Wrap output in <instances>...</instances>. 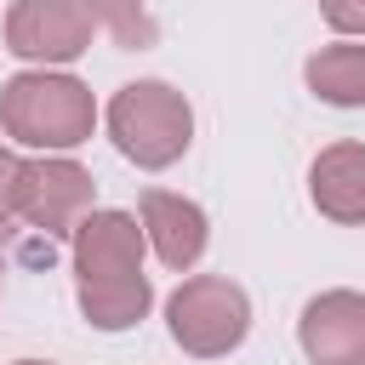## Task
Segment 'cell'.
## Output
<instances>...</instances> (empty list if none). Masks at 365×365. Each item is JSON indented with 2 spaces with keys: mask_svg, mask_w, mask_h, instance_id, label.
<instances>
[{
  "mask_svg": "<svg viewBox=\"0 0 365 365\" xmlns=\"http://www.w3.org/2000/svg\"><path fill=\"white\" fill-rule=\"evenodd\" d=\"M325 23L342 29V34H365V0H319Z\"/></svg>",
  "mask_w": 365,
  "mask_h": 365,
  "instance_id": "cell-12",
  "label": "cell"
},
{
  "mask_svg": "<svg viewBox=\"0 0 365 365\" xmlns=\"http://www.w3.org/2000/svg\"><path fill=\"white\" fill-rule=\"evenodd\" d=\"M0 251H6V228H0Z\"/></svg>",
  "mask_w": 365,
  "mask_h": 365,
  "instance_id": "cell-15",
  "label": "cell"
},
{
  "mask_svg": "<svg viewBox=\"0 0 365 365\" xmlns=\"http://www.w3.org/2000/svg\"><path fill=\"white\" fill-rule=\"evenodd\" d=\"M308 86L314 97L336 103V108H359L365 103V46H325L308 57Z\"/></svg>",
  "mask_w": 365,
  "mask_h": 365,
  "instance_id": "cell-10",
  "label": "cell"
},
{
  "mask_svg": "<svg viewBox=\"0 0 365 365\" xmlns=\"http://www.w3.org/2000/svg\"><path fill=\"white\" fill-rule=\"evenodd\" d=\"M91 6V17L120 40V46H154V17H148V6L143 0H86Z\"/></svg>",
  "mask_w": 365,
  "mask_h": 365,
  "instance_id": "cell-11",
  "label": "cell"
},
{
  "mask_svg": "<svg viewBox=\"0 0 365 365\" xmlns=\"http://www.w3.org/2000/svg\"><path fill=\"white\" fill-rule=\"evenodd\" d=\"M17 165H23V160H11V154L0 148V228H11V194H17Z\"/></svg>",
  "mask_w": 365,
  "mask_h": 365,
  "instance_id": "cell-13",
  "label": "cell"
},
{
  "mask_svg": "<svg viewBox=\"0 0 365 365\" xmlns=\"http://www.w3.org/2000/svg\"><path fill=\"white\" fill-rule=\"evenodd\" d=\"M74 268H80V308L103 331H125L148 308L143 279V228L125 211H86L74 228Z\"/></svg>",
  "mask_w": 365,
  "mask_h": 365,
  "instance_id": "cell-1",
  "label": "cell"
},
{
  "mask_svg": "<svg viewBox=\"0 0 365 365\" xmlns=\"http://www.w3.org/2000/svg\"><path fill=\"white\" fill-rule=\"evenodd\" d=\"M165 319H171V336H177L188 354L217 359V354H228V348L245 342V331H251V302H245V291H240L234 279L200 274V279H182V285L171 291Z\"/></svg>",
  "mask_w": 365,
  "mask_h": 365,
  "instance_id": "cell-4",
  "label": "cell"
},
{
  "mask_svg": "<svg viewBox=\"0 0 365 365\" xmlns=\"http://www.w3.org/2000/svg\"><path fill=\"white\" fill-rule=\"evenodd\" d=\"M91 40V6L86 0H17L6 17V46L34 63H68Z\"/></svg>",
  "mask_w": 365,
  "mask_h": 365,
  "instance_id": "cell-6",
  "label": "cell"
},
{
  "mask_svg": "<svg viewBox=\"0 0 365 365\" xmlns=\"http://www.w3.org/2000/svg\"><path fill=\"white\" fill-rule=\"evenodd\" d=\"M17 365H46V359H17Z\"/></svg>",
  "mask_w": 365,
  "mask_h": 365,
  "instance_id": "cell-14",
  "label": "cell"
},
{
  "mask_svg": "<svg viewBox=\"0 0 365 365\" xmlns=\"http://www.w3.org/2000/svg\"><path fill=\"white\" fill-rule=\"evenodd\" d=\"M108 131L125 160L160 171L188 148L194 114H188L182 91H171L165 80H137V86H120V97L108 103Z\"/></svg>",
  "mask_w": 365,
  "mask_h": 365,
  "instance_id": "cell-3",
  "label": "cell"
},
{
  "mask_svg": "<svg viewBox=\"0 0 365 365\" xmlns=\"http://www.w3.org/2000/svg\"><path fill=\"white\" fill-rule=\"evenodd\" d=\"M314 205L331 222H365V143H336L314 160Z\"/></svg>",
  "mask_w": 365,
  "mask_h": 365,
  "instance_id": "cell-9",
  "label": "cell"
},
{
  "mask_svg": "<svg viewBox=\"0 0 365 365\" xmlns=\"http://www.w3.org/2000/svg\"><path fill=\"white\" fill-rule=\"evenodd\" d=\"M302 354L314 365H365V297L325 291L302 308Z\"/></svg>",
  "mask_w": 365,
  "mask_h": 365,
  "instance_id": "cell-7",
  "label": "cell"
},
{
  "mask_svg": "<svg viewBox=\"0 0 365 365\" xmlns=\"http://www.w3.org/2000/svg\"><path fill=\"white\" fill-rule=\"evenodd\" d=\"M91 205V177L74 160H29L17 165V194L11 217H23L40 234H74Z\"/></svg>",
  "mask_w": 365,
  "mask_h": 365,
  "instance_id": "cell-5",
  "label": "cell"
},
{
  "mask_svg": "<svg viewBox=\"0 0 365 365\" xmlns=\"http://www.w3.org/2000/svg\"><path fill=\"white\" fill-rule=\"evenodd\" d=\"M143 234H148V245L165 268H194L200 251H205V211L182 194L148 188L143 194Z\"/></svg>",
  "mask_w": 365,
  "mask_h": 365,
  "instance_id": "cell-8",
  "label": "cell"
},
{
  "mask_svg": "<svg viewBox=\"0 0 365 365\" xmlns=\"http://www.w3.org/2000/svg\"><path fill=\"white\" fill-rule=\"evenodd\" d=\"M91 91L68 74H17L0 91V125L29 148H74L91 137Z\"/></svg>",
  "mask_w": 365,
  "mask_h": 365,
  "instance_id": "cell-2",
  "label": "cell"
}]
</instances>
